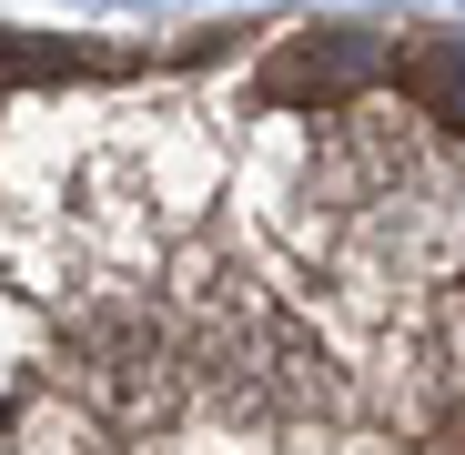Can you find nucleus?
<instances>
[{"mask_svg":"<svg viewBox=\"0 0 465 455\" xmlns=\"http://www.w3.org/2000/svg\"><path fill=\"white\" fill-rule=\"evenodd\" d=\"M415 92H425L435 112H455V122H465V41H435V51H415Z\"/></svg>","mask_w":465,"mask_h":455,"instance_id":"obj_1","label":"nucleus"}]
</instances>
